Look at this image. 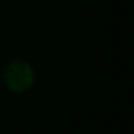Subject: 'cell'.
<instances>
[{
    "mask_svg": "<svg viewBox=\"0 0 134 134\" xmlns=\"http://www.w3.org/2000/svg\"><path fill=\"white\" fill-rule=\"evenodd\" d=\"M4 81L12 91H26L33 82L32 68L23 61H12L4 69Z\"/></svg>",
    "mask_w": 134,
    "mask_h": 134,
    "instance_id": "6da1fadb",
    "label": "cell"
}]
</instances>
